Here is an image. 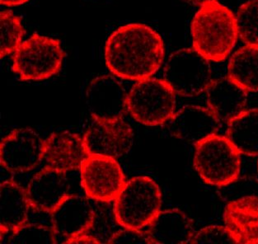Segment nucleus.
Returning a JSON list of instances; mask_svg holds the SVG:
<instances>
[{
	"instance_id": "f257e3e1",
	"label": "nucleus",
	"mask_w": 258,
	"mask_h": 244,
	"mask_svg": "<svg viewBox=\"0 0 258 244\" xmlns=\"http://www.w3.org/2000/svg\"><path fill=\"white\" fill-rule=\"evenodd\" d=\"M165 54L160 35L143 23H130L114 31L105 45L107 68L120 79L141 81L159 70Z\"/></svg>"
},
{
	"instance_id": "f03ea898",
	"label": "nucleus",
	"mask_w": 258,
	"mask_h": 244,
	"mask_svg": "<svg viewBox=\"0 0 258 244\" xmlns=\"http://www.w3.org/2000/svg\"><path fill=\"white\" fill-rule=\"evenodd\" d=\"M193 48L209 61L221 62L231 53L238 32L233 12L218 2L203 5L190 24Z\"/></svg>"
},
{
	"instance_id": "7ed1b4c3",
	"label": "nucleus",
	"mask_w": 258,
	"mask_h": 244,
	"mask_svg": "<svg viewBox=\"0 0 258 244\" xmlns=\"http://www.w3.org/2000/svg\"><path fill=\"white\" fill-rule=\"evenodd\" d=\"M161 206L158 183L150 176H136L125 182L114 201V217L122 228L142 229L159 215Z\"/></svg>"
},
{
	"instance_id": "20e7f679",
	"label": "nucleus",
	"mask_w": 258,
	"mask_h": 244,
	"mask_svg": "<svg viewBox=\"0 0 258 244\" xmlns=\"http://www.w3.org/2000/svg\"><path fill=\"white\" fill-rule=\"evenodd\" d=\"M195 145L194 167L206 184L221 188L238 178L241 154L226 136L215 134Z\"/></svg>"
},
{
	"instance_id": "39448f33",
	"label": "nucleus",
	"mask_w": 258,
	"mask_h": 244,
	"mask_svg": "<svg viewBox=\"0 0 258 244\" xmlns=\"http://www.w3.org/2000/svg\"><path fill=\"white\" fill-rule=\"evenodd\" d=\"M63 58L58 39L34 33L14 53L12 70L22 81H42L58 74Z\"/></svg>"
},
{
	"instance_id": "423d86ee",
	"label": "nucleus",
	"mask_w": 258,
	"mask_h": 244,
	"mask_svg": "<svg viewBox=\"0 0 258 244\" xmlns=\"http://www.w3.org/2000/svg\"><path fill=\"white\" fill-rule=\"evenodd\" d=\"M176 93L164 79L137 81L127 95V111L147 127L168 123L176 112Z\"/></svg>"
},
{
	"instance_id": "0eeeda50",
	"label": "nucleus",
	"mask_w": 258,
	"mask_h": 244,
	"mask_svg": "<svg viewBox=\"0 0 258 244\" xmlns=\"http://www.w3.org/2000/svg\"><path fill=\"white\" fill-rule=\"evenodd\" d=\"M163 79L176 94L195 97L206 92L212 82L211 64L194 48L181 49L168 57Z\"/></svg>"
},
{
	"instance_id": "6e6552de",
	"label": "nucleus",
	"mask_w": 258,
	"mask_h": 244,
	"mask_svg": "<svg viewBox=\"0 0 258 244\" xmlns=\"http://www.w3.org/2000/svg\"><path fill=\"white\" fill-rule=\"evenodd\" d=\"M82 187L87 197L101 202L115 201L125 176L116 158L90 154L80 167Z\"/></svg>"
},
{
	"instance_id": "1a4fd4ad",
	"label": "nucleus",
	"mask_w": 258,
	"mask_h": 244,
	"mask_svg": "<svg viewBox=\"0 0 258 244\" xmlns=\"http://www.w3.org/2000/svg\"><path fill=\"white\" fill-rule=\"evenodd\" d=\"M45 140L31 128H18L0 144V163L9 172L24 173L36 168L44 159Z\"/></svg>"
},
{
	"instance_id": "9d476101",
	"label": "nucleus",
	"mask_w": 258,
	"mask_h": 244,
	"mask_svg": "<svg viewBox=\"0 0 258 244\" xmlns=\"http://www.w3.org/2000/svg\"><path fill=\"white\" fill-rule=\"evenodd\" d=\"M127 95L121 82L111 75H103L89 84L85 102L94 120H116L121 119L127 111Z\"/></svg>"
},
{
	"instance_id": "9b49d317",
	"label": "nucleus",
	"mask_w": 258,
	"mask_h": 244,
	"mask_svg": "<svg viewBox=\"0 0 258 244\" xmlns=\"http://www.w3.org/2000/svg\"><path fill=\"white\" fill-rule=\"evenodd\" d=\"M132 127L121 119L95 120L84 134V140L90 154L117 158L129 152L133 144Z\"/></svg>"
},
{
	"instance_id": "f8f14e48",
	"label": "nucleus",
	"mask_w": 258,
	"mask_h": 244,
	"mask_svg": "<svg viewBox=\"0 0 258 244\" xmlns=\"http://www.w3.org/2000/svg\"><path fill=\"white\" fill-rule=\"evenodd\" d=\"M50 215L54 233L66 238L63 242H66L88 233L94 224L96 211L89 198L69 195Z\"/></svg>"
},
{
	"instance_id": "ddd939ff",
	"label": "nucleus",
	"mask_w": 258,
	"mask_h": 244,
	"mask_svg": "<svg viewBox=\"0 0 258 244\" xmlns=\"http://www.w3.org/2000/svg\"><path fill=\"white\" fill-rule=\"evenodd\" d=\"M70 189L66 172L46 166L32 176L26 192L31 208L50 214L68 197Z\"/></svg>"
},
{
	"instance_id": "4468645a",
	"label": "nucleus",
	"mask_w": 258,
	"mask_h": 244,
	"mask_svg": "<svg viewBox=\"0 0 258 244\" xmlns=\"http://www.w3.org/2000/svg\"><path fill=\"white\" fill-rule=\"evenodd\" d=\"M89 155L84 137L71 131H55L45 140L44 160L46 166L59 171L80 169Z\"/></svg>"
},
{
	"instance_id": "2eb2a0df",
	"label": "nucleus",
	"mask_w": 258,
	"mask_h": 244,
	"mask_svg": "<svg viewBox=\"0 0 258 244\" xmlns=\"http://www.w3.org/2000/svg\"><path fill=\"white\" fill-rule=\"evenodd\" d=\"M219 121L209 107L188 105L175 112L168 122V131L176 138L196 145L215 135Z\"/></svg>"
},
{
	"instance_id": "dca6fc26",
	"label": "nucleus",
	"mask_w": 258,
	"mask_h": 244,
	"mask_svg": "<svg viewBox=\"0 0 258 244\" xmlns=\"http://www.w3.org/2000/svg\"><path fill=\"white\" fill-rule=\"evenodd\" d=\"M224 221L238 243H258V196L242 197L227 204Z\"/></svg>"
},
{
	"instance_id": "f3484780",
	"label": "nucleus",
	"mask_w": 258,
	"mask_h": 244,
	"mask_svg": "<svg viewBox=\"0 0 258 244\" xmlns=\"http://www.w3.org/2000/svg\"><path fill=\"white\" fill-rule=\"evenodd\" d=\"M207 105L219 120L228 121L244 111L247 93L229 77L211 82L206 90Z\"/></svg>"
},
{
	"instance_id": "a211bd4d",
	"label": "nucleus",
	"mask_w": 258,
	"mask_h": 244,
	"mask_svg": "<svg viewBox=\"0 0 258 244\" xmlns=\"http://www.w3.org/2000/svg\"><path fill=\"white\" fill-rule=\"evenodd\" d=\"M152 243H190L195 231L187 215L178 209L161 210L146 231Z\"/></svg>"
},
{
	"instance_id": "6ab92c4d",
	"label": "nucleus",
	"mask_w": 258,
	"mask_h": 244,
	"mask_svg": "<svg viewBox=\"0 0 258 244\" xmlns=\"http://www.w3.org/2000/svg\"><path fill=\"white\" fill-rule=\"evenodd\" d=\"M1 238L27 223L29 201L26 189L14 180H6L0 187Z\"/></svg>"
},
{
	"instance_id": "aec40b11",
	"label": "nucleus",
	"mask_w": 258,
	"mask_h": 244,
	"mask_svg": "<svg viewBox=\"0 0 258 244\" xmlns=\"http://www.w3.org/2000/svg\"><path fill=\"white\" fill-rule=\"evenodd\" d=\"M225 136L241 154L258 155V109L244 110L229 120Z\"/></svg>"
},
{
	"instance_id": "412c9836",
	"label": "nucleus",
	"mask_w": 258,
	"mask_h": 244,
	"mask_svg": "<svg viewBox=\"0 0 258 244\" xmlns=\"http://www.w3.org/2000/svg\"><path fill=\"white\" fill-rule=\"evenodd\" d=\"M228 77L247 93L258 92V45H246L232 55Z\"/></svg>"
},
{
	"instance_id": "4be33fe9",
	"label": "nucleus",
	"mask_w": 258,
	"mask_h": 244,
	"mask_svg": "<svg viewBox=\"0 0 258 244\" xmlns=\"http://www.w3.org/2000/svg\"><path fill=\"white\" fill-rule=\"evenodd\" d=\"M0 57L1 59L15 52L23 43L25 30L19 17L5 10L0 14Z\"/></svg>"
},
{
	"instance_id": "5701e85b",
	"label": "nucleus",
	"mask_w": 258,
	"mask_h": 244,
	"mask_svg": "<svg viewBox=\"0 0 258 244\" xmlns=\"http://www.w3.org/2000/svg\"><path fill=\"white\" fill-rule=\"evenodd\" d=\"M235 17L241 40L246 45H258V0L241 5Z\"/></svg>"
},
{
	"instance_id": "b1692460",
	"label": "nucleus",
	"mask_w": 258,
	"mask_h": 244,
	"mask_svg": "<svg viewBox=\"0 0 258 244\" xmlns=\"http://www.w3.org/2000/svg\"><path fill=\"white\" fill-rule=\"evenodd\" d=\"M9 234V239L5 243L54 244L57 242V236L52 227L43 224L26 223Z\"/></svg>"
},
{
	"instance_id": "393cba45",
	"label": "nucleus",
	"mask_w": 258,
	"mask_h": 244,
	"mask_svg": "<svg viewBox=\"0 0 258 244\" xmlns=\"http://www.w3.org/2000/svg\"><path fill=\"white\" fill-rule=\"evenodd\" d=\"M190 243H238L229 228L220 225L206 227L194 233Z\"/></svg>"
},
{
	"instance_id": "a878e982",
	"label": "nucleus",
	"mask_w": 258,
	"mask_h": 244,
	"mask_svg": "<svg viewBox=\"0 0 258 244\" xmlns=\"http://www.w3.org/2000/svg\"><path fill=\"white\" fill-rule=\"evenodd\" d=\"M109 243H152L150 237L146 232L141 229L123 228L122 229L114 233L107 241Z\"/></svg>"
},
{
	"instance_id": "bb28decb",
	"label": "nucleus",
	"mask_w": 258,
	"mask_h": 244,
	"mask_svg": "<svg viewBox=\"0 0 258 244\" xmlns=\"http://www.w3.org/2000/svg\"><path fill=\"white\" fill-rule=\"evenodd\" d=\"M102 242L101 240L98 239V237L89 235L88 233L78 236V237L70 239L66 243H99Z\"/></svg>"
},
{
	"instance_id": "cd10ccee",
	"label": "nucleus",
	"mask_w": 258,
	"mask_h": 244,
	"mask_svg": "<svg viewBox=\"0 0 258 244\" xmlns=\"http://www.w3.org/2000/svg\"><path fill=\"white\" fill-rule=\"evenodd\" d=\"M29 1L30 0H0V3L4 6L13 7V6L24 5V4L29 2Z\"/></svg>"
},
{
	"instance_id": "c85d7f7f",
	"label": "nucleus",
	"mask_w": 258,
	"mask_h": 244,
	"mask_svg": "<svg viewBox=\"0 0 258 244\" xmlns=\"http://www.w3.org/2000/svg\"><path fill=\"white\" fill-rule=\"evenodd\" d=\"M182 1L190 4V5L200 6V7L207 5V4H211V3L217 2V0H182Z\"/></svg>"
}]
</instances>
